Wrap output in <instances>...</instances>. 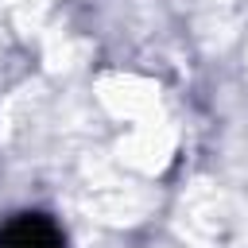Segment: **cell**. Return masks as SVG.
<instances>
[{"instance_id": "1", "label": "cell", "mask_w": 248, "mask_h": 248, "mask_svg": "<svg viewBox=\"0 0 248 248\" xmlns=\"http://www.w3.org/2000/svg\"><path fill=\"white\" fill-rule=\"evenodd\" d=\"M0 248H66V240L54 221L39 213H23L0 229Z\"/></svg>"}]
</instances>
